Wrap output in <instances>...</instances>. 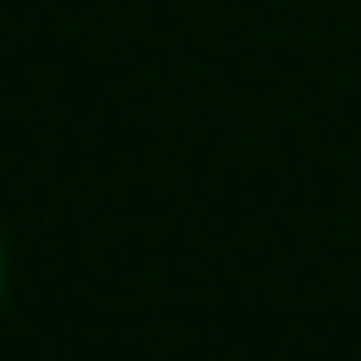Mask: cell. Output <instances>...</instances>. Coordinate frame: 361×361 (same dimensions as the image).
<instances>
[{"mask_svg": "<svg viewBox=\"0 0 361 361\" xmlns=\"http://www.w3.org/2000/svg\"><path fill=\"white\" fill-rule=\"evenodd\" d=\"M0 286H6V241H0Z\"/></svg>", "mask_w": 361, "mask_h": 361, "instance_id": "obj_1", "label": "cell"}]
</instances>
